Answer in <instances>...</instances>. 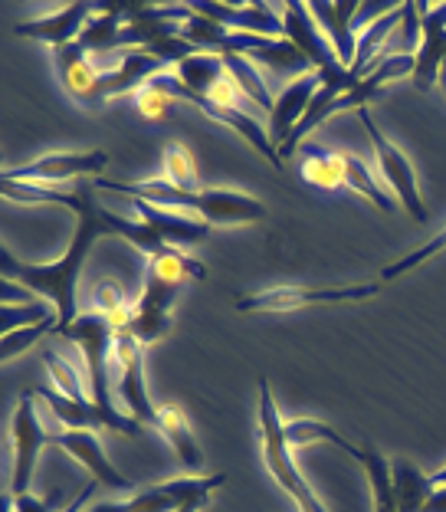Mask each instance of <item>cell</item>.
Masks as SVG:
<instances>
[{"instance_id": "cell-22", "label": "cell", "mask_w": 446, "mask_h": 512, "mask_svg": "<svg viewBox=\"0 0 446 512\" xmlns=\"http://www.w3.org/2000/svg\"><path fill=\"white\" fill-rule=\"evenodd\" d=\"M155 427L168 437V444L178 453L181 467L191 470V473H201L204 470V450H201V440H197L191 421H187L184 407L174 404V401H164L158 404V417H155Z\"/></svg>"}, {"instance_id": "cell-16", "label": "cell", "mask_w": 446, "mask_h": 512, "mask_svg": "<svg viewBox=\"0 0 446 512\" xmlns=\"http://www.w3.org/2000/svg\"><path fill=\"white\" fill-rule=\"evenodd\" d=\"M99 4H66L60 14H43V17H33V20H23L17 23V37H27V40H37L53 46V50H63V46L76 43L86 30V23L96 17Z\"/></svg>"}, {"instance_id": "cell-4", "label": "cell", "mask_w": 446, "mask_h": 512, "mask_svg": "<svg viewBox=\"0 0 446 512\" xmlns=\"http://www.w3.org/2000/svg\"><path fill=\"white\" fill-rule=\"evenodd\" d=\"M56 335H63L73 345L82 348V358H86V375H89V391L92 401H96L99 411L109 417V430L122 437H142V427L135 417H128L125 411H119L112 401V388H109V362L115 358V332L109 319H102L96 309L92 312H79L76 322H69L66 329H60Z\"/></svg>"}, {"instance_id": "cell-26", "label": "cell", "mask_w": 446, "mask_h": 512, "mask_svg": "<svg viewBox=\"0 0 446 512\" xmlns=\"http://www.w3.org/2000/svg\"><path fill=\"white\" fill-rule=\"evenodd\" d=\"M365 470L368 483H371V496H374V512H401L397 506V493H394V473H391V460L381 457L374 447H358L355 457Z\"/></svg>"}, {"instance_id": "cell-12", "label": "cell", "mask_w": 446, "mask_h": 512, "mask_svg": "<svg viewBox=\"0 0 446 512\" xmlns=\"http://www.w3.org/2000/svg\"><path fill=\"white\" fill-rule=\"evenodd\" d=\"M283 7V27H286V40L296 43L299 50L305 53V60L312 63V69L319 73V79H332V76H342L345 66L338 63V56L332 50V43L325 40V33L319 30V23H315L309 4H299V0H292V4H279Z\"/></svg>"}, {"instance_id": "cell-28", "label": "cell", "mask_w": 446, "mask_h": 512, "mask_svg": "<svg viewBox=\"0 0 446 512\" xmlns=\"http://www.w3.org/2000/svg\"><path fill=\"white\" fill-rule=\"evenodd\" d=\"M174 73H178L181 83L191 92H197V96H210V89L227 76V66H223V56L217 53H194L174 66Z\"/></svg>"}, {"instance_id": "cell-36", "label": "cell", "mask_w": 446, "mask_h": 512, "mask_svg": "<svg viewBox=\"0 0 446 512\" xmlns=\"http://www.w3.org/2000/svg\"><path fill=\"white\" fill-rule=\"evenodd\" d=\"M178 106L174 99H168V96H161V92H155V89H142L138 92V109H142V115L145 119H168V112Z\"/></svg>"}, {"instance_id": "cell-29", "label": "cell", "mask_w": 446, "mask_h": 512, "mask_svg": "<svg viewBox=\"0 0 446 512\" xmlns=\"http://www.w3.org/2000/svg\"><path fill=\"white\" fill-rule=\"evenodd\" d=\"M345 168H348V178H345V184L355 194H361V197H368V201L378 207V211H384V214H394L397 207V197L391 194V191H384L378 181H374V174L368 171V165L361 161L358 155H345Z\"/></svg>"}, {"instance_id": "cell-24", "label": "cell", "mask_w": 446, "mask_h": 512, "mask_svg": "<svg viewBox=\"0 0 446 512\" xmlns=\"http://www.w3.org/2000/svg\"><path fill=\"white\" fill-rule=\"evenodd\" d=\"M37 398L46 401V407L53 411L56 421L63 424V430H109V417H105L96 401H73L56 388H37Z\"/></svg>"}, {"instance_id": "cell-40", "label": "cell", "mask_w": 446, "mask_h": 512, "mask_svg": "<svg viewBox=\"0 0 446 512\" xmlns=\"http://www.w3.org/2000/svg\"><path fill=\"white\" fill-rule=\"evenodd\" d=\"M207 499H210V496H194V499H187V503H184V506H181L178 512H204Z\"/></svg>"}, {"instance_id": "cell-13", "label": "cell", "mask_w": 446, "mask_h": 512, "mask_svg": "<svg viewBox=\"0 0 446 512\" xmlns=\"http://www.w3.org/2000/svg\"><path fill=\"white\" fill-rule=\"evenodd\" d=\"M279 4H217V0H194L191 10L207 20L220 23L233 33H253V37H286L283 14L276 10Z\"/></svg>"}, {"instance_id": "cell-1", "label": "cell", "mask_w": 446, "mask_h": 512, "mask_svg": "<svg viewBox=\"0 0 446 512\" xmlns=\"http://www.w3.org/2000/svg\"><path fill=\"white\" fill-rule=\"evenodd\" d=\"M0 194H4L7 201H20V204H60L76 214L73 240H69V247L60 260L20 263L7 247L0 250V276L27 286L30 293H40L56 309V316H60V329H66V325L76 322L79 316L76 286H79L82 270H86L92 243L99 237H112V227H109V220H105V207L96 197V184H86V188H73V191H56L50 184L0 178Z\"/></svg>"}, {"instance_id": "cell-14", "label": "cell", "mask_w": 446, "mask_h": 512, "mask_svg": "<svg viewBox=\"0 0 446 512\" xmlns=\"http://www.w3.org/2000/svg\"><path fill=\"white\" fill-rule=\"evenodd\" d=\"M171 63H164L158 53L151 50H125L115 53V63L102 69L99 76V106L109 99L128 96V92H142L158 73H168Z\"/></svg>"}, {"instance_id": "cell-21", "label": "cell", "mask_w": 446, "mask_h": 512, "mask_svg": "<svg viewBox=\"0 0 446 512\" xmlns=\"http://www.w3.org/2000/svg\"><path fill=\"white\" fill-rule=\"evenodd\" d=\"M135 207V217H142L148 227H155L158 234L171 243V247H194V243H204L210 227L204 220H197L184 211H171V207H158V204H148V201H138V197H128Z\"/></svg>"}, {"instance_id": "cell-15", "label": "cell", "mask_w": 446, "mask_h": 512, "mask_svg": "<svg viewBox=\"0 0 446 512\" xmlns=\"http://www.w3.org/2000/svg\"><path fill=\"white\" fill-rule=\"evenodd\" d=\"M50 447H60L63 453H69L79 467H86L89 476L102 486H109L115 493H128L132 496V480H125V476L112 467V460L105 457V450L99 444V437L92 434V430H60V434L50 437Z\"/></svg>"}, {"instance_id": "cell-6", "label": "cell", "mask_w": 446, "mask_h": 512, "mask_svg": "<svg viewBox=\"0 0 446 512\" xmlns=\"http://www.w3.org/2000/svg\"><path fill=\"white\" fill-rule=\"evenodd\" d=\"M148 89H155L161 92V96H168L174 102H184V106H194V109H201L207 119H214L220 122L223 128H230V132H237L240 138H246L260 155L273 165L276 171H283V158H279V148L273 145V138H269V128H263V122L256 119L253 112H240V109H223L217 106V102H210L207 96H197V92H191L184 83H181V76L174 73V69H168V73H158L155 79L148 83Z\"/></svg>"}, {"instance_id": "cell-25", "label": "cell", "mask_w": 446, "mask_h": 512, "mask_svg": "<svg viewBox=\"0 0 446 512\" xmlns=\"http://www.w3.org/2000/svg\"><path fill=\"white\" fill-rule=\"evenodd\" d=\"M391 473H394V493H397V506H401V512H424L430 496L437 493L433 476L414 467L410 460H391Z\"/></svg>"}, {"instance_id": "cell-3", "label": "cell", "mask_w": 446, "mask_h": 512, "mask_svg": "<svg viewBox=\"0 0 446 512\" xmlns=\"http://www.w3.org/2000/svg\"><path fill=\"white\" fill-rule=\"evenodd\" d=\"M184 279H207L201 260L187 256L184 250H171L161 256H148L145 289L135 299L132 322L125 325L128 335H135L142 345H155L171 329V309L178 302Z\"/></svg>"}, {"instance_id": "cell-2", "label": "cell", "mask_w": 446, "mask_h": 512, "mask_svg": "<svg viewBox=\"0 0 446 512\" xmlns=\"http://www.w3.org/2000/svg\"><path fill=\"white\" fill-rule=\"evenodd\" d=\"M96 191H119L125 197H138V201L171 207V211L194 214L197 220H204L207 227H246V224H260L266 217V204L256 197L230 188H201V191H181L164 178H148V181H105L96 178Z\"/></svg>"}, {"instance_id": "cell-10", "label": "cell", "mask_w": 446, "mask_h": 512, "mask_svg": "<svg viewBox=\"0 0 446 512\" xmlns=\"http://www.w3.org/2000/svg\"><path fill=\"white\" fill-rule=\"evenodd\" d=\"M115 368H119V398L128 417L138 424H155L158 404L148 398L145 381V345L135 335L119 332L115 335Z\"/></svg>"}, {"instance_id": "cell-35", "label": "cell", "mask_w": 446, "mask_h": 512, "mask_svg": "<svg viewBox=\"0 0 446 512\" xmlns=\"http://www.w3.org/2000/svg\"><path fill=\"white\" fill-rule=\"evenodd\" d=\"M446 250V227L440 230L437 237H430L424 247H417V250H410V253H404L401 260H394V263H387L384 270H381V283H391V279H397V276H404V273H410V270H417L420 263H427V260H433L437 253H443Z\"/></svg>"}, {"instance_id": "cell-32", "label": "cell", "mask_w": 446, "mask_h": 512, "mask_svg": "<svg viewBox=\"0 0 446 512\" xmlns=\"http://www.w3.org/2000/svg\"><path fill=\"white\" fill-rule=\"evenodd\" d=\"M43 365L50 368V378H53L56 391H63L66 398H73V401H92L89 384H82L79 375H76V362H69V358L56 355V352L46 348V352H43Z\"/></svg>"}, {"instance_id": "cell-34", "label": "cell", "mask_w": 446, "mask_h": 512, "mask_svg": "<svg viewBox=\"0 0 446 512\" xmlns=\"http://www.w3.org/2000/svg\"><path fill=\"white\" fill-rule=\"evenodd\" d=\"M56 329H60V316L46 319V322H37V325H27V329H14V332H4V342H0V362H10L14 355H20L23 348L37 345L43 335H56Z\"/></svg>"}, {"instance_id": "cell-39", "label": "cell", "mask_w": 446, "mask_h": 512, "mask_svg": "<svg viewBox=\"0 0 446 512\" xmlns=\"http://www.w3.org/2000/svg\"><path fill=\"white\" fill-rule=\"evenodd\" d=\"M424 512H446V486H437V493L430 496V503Z\"/></svg>"}, {"instance_id": "cell-17", "label": "cell", "mask_w": 446, "mask_h": 512, "mask_svg": "<svg viewBox=\"0 0 446 512\" xmlns=\"http://www.w3.org/2000/svg\"><path fill=\"white\" fill-rule=\"evenodd\" d=\"M420 30H424V43H420L417 66H414V89L430 92L440 83V69L446 63V4H420Z\"/></svg>"}, {"instance_id": "cell-27", "label": "cell", "mask_w": 446, "mask_h": 512, "mask_svg": "<svg viewBox=\"0 0 446 512\" xmlns=\"http://www.w3.org/2000/svg\"><path fill=\"white\" fill-rule=\"evenodd\" d=\"M223 66H227L230 79L240 86L243 96L253 102V109L273 112L276 99H273V92L266 89V79H263V73H260V66L250 63V60H246V56H237V53L223 56Z\"/></svg>"}, {"instance_id": "cell-33", "label": "cell", "mask_w": 446, "mask_h": 512, "mask_svg": "<svg viewBox=\"0 0 446 512\" xmlns=\"http://www.w3.org/2000/svg\"><path fill=\"white\" fill-rule=\"evenodd\" d=\"M164 181H171L174 188H181V191H201L197 188V168H194L191 151L178 142H171L164 148Z\"/></svg>"}, {"instance_id": "cell-5", "label": "cell", "mask_w": 446, "mask_h": 512, "mask_svg": "<svg viewBox=\"0 0 446 512\" xmlns=\"http://www.w3.org/2000/svg\"><path fill=\"white\" fill-rule=\"evenodd\" d=\"M256 391H260V453H263V463H266L269 476L279 483V490L289 493V499L299 506V512H328L322 506V499L312 493V486L302 480L296 460H292V447H289V437H286V421H283V414H279V407H276L269 381L260 378Z\"/></svg>"}, {"instance_id": "cell-30", "label": "cell", "mask_w": 446, "mask_h": 512, "mask_svg": "<svg viewBox=\"0 0 446 512\" xmlns=\"http://www.w3.org/2000/svg\"><path fill=\"white\" fill-rule=\"evenodd\" d=\"M92 302H96V312H99L102 319H109V325H112L115 332H125V325L132 322L135 302H132V296H128L119 283H112V279H105V283L96 286Z\"/></svg>"}, {"instance_id": "cell-38", "label": "cell", "mask_w": 446, "mask_h": 512, "mask_svg": "<svg viewBox=\"0 0 446 512\" xmlns=\"http://www.w3.org/2000/svg\"><path fill=\"white\" fill-rule=\"evenodd\" d=\"M96 486H99L96 480H89V483H86V486H82V490H79V496L73 499V503H69V506H63L60 512H82V506H86L89 499L96 496Z\"/></svg>"}, {"instance_id": "cell-9", "label": "cell", "mask_w": 446, "mask_h": 512, "mask_svg": "<svg viewBox=\"0 0 446 512\" xmlns=\"http://www.w3.org/2000/svg\"><path fill=\"white\" fill-rule=\"evenodd\" d=\"M10 427H14L10 430V437H14V480H10V496H27L40 450L50 447V437L60 434V430H50L43 424V417L37 411V391H23Z\"/></svg>"}, {"instance_id": "cell-11", "label": "cell", "mask_w": 446, "mask_h": 512, "mask_svg": "<svg viewBox=\"0 0 446 512\" xmlns=\"http://www.w3.org/2000/svg\"><path fill=\"white\" fill-rule=\"evenodd\" d=\"M109 165V151H56V155H43L23 168H4L0 178L10 181H30V184H63L82 178V174H102Z\"/></svg>"}, {"instance_id": "cell-8", "label": "cell", "mask_w": 446, "mask_h": 512, "mask_svg": "<svg viewBox=\"0 0 446 512\" xmlns=\"http://www.w3.org/2000/svg\"><path fill=\"white\" fill-rule=\"evenodd\" d=\"M381 283H355V286H276L263 293H250L237 299V312H289L305 306H332V302H365L378 296Z\"/></svg>"}, {"instance_id": "cell-18", "label": "cell", "mask_w": 446, "mask_h": 512, "mask_svg": "<svg viewBox=\"0 0 446 512\" xmlns=\"http://www.w3.org/2000/svg\"><path fill=\"white\" fill-rule=\"evenodd\" d=\"M53 60H56V73H60V83L66 86L69 96H73L79 106L96 109L102 66L92 60V53L86 46L76 40V43L63 46V50H53Z\"/></svg>"}, {"instance_id": "cell-23", "label": "cell", "mask_w": 446, "mask_h": 512, "mask_svg": "<svg viewBox=\"0 0 446 512\" xmlns=\"http://www.w3.org/2000/svg\"><path fill=\"white\" fill-rule=\"evenodd\" d=\"M299 155H302V161H299L302 181L309 184V188H319V191L348 188V184H345L348 168H345L342 151H332V148H325L319 142H305Z\"/></svg>"}, {"instance_id": "cell-31", "label": "cell", "mask_w": 446, "mask_h": 512, "mask_svg": "<svg viewBox=\"0 0 446 512\" xmlns=\"http://www.w3.org/2000/svg\"><path fill=\"white\" fill-rule=\"evenodd\" d=\"M286 437H289V447H309V444H319V440H325V444H335L342 447L348 457H355V444L351 440H345L342 434H338L335 427H328L322 421H312V417H299V421H286Z\"/></svg>"}, {"instance_id": "cell-37", "label": "cell", "mask_w": 446, "mask_h": 512, "mask_svg": "<svg viewBox=\"0 0 446 512\" xmlns=\"http://www.w3.org/2000/svg\"><path fill=\"white\" fill-rule=\"evenodd\" d=\"M7 512H56L50 499H37V496H14L10 499V506Z\"/></svg>"}, {"instance_id": "cell-20", "label": "cell", "mask_w": 446, "mask_h": 512, "mask_svg": "<svg viewBox=\"0 0 446 512\" xmlns=\"http://www.w3.org/2000/svg\"><path fill=\"white\" fill-rule=\"evenodd\" d=\"M315 23L325 33V40L332 43V50L338 56V63L345 69H351L358 53V37H355V20L361 4L355 0H345V4H328V0H319V4H309Z\"/></svg>"}, {"instance_id": "cell-7", "label": "cell", "mask_w": 446, "mask_h": 512, "mask_svg": "<svg viewBox=\"0 0 446 512\" xmlns=\"http://www.w3.org/2000/svg\"><path fill=\"white\" fill-rule=\"evenodd\" d=\"M358 122L365 125V132L374 145V158H378V168H381V178L387 181V188L397 197V204L404 207V211L417 220V224H427V204L424 197H420V188H417V174H414V165L407 161V155L394 142H387V135L378 128V122L371 119L368 109L355 112Z\"/></svg>"}, {"instance_id": "cell-19", "label": "cell", "mask_w": 446, "mask_h": 512, "mask_svg": "<svg viewBox=\"0 0 446 512\" xmlns=\"http://www.w3.org/2000/svg\"><path fill=\"white\" fill-rule=\"evenodd\" d=\"M322 79L319 73H309L302 79H292L283 89H279L276 96V106L269 112V138H273V145H286V138L296 132L299 122L305 119V112H309V102L312 96L319 92Z\"/></svg>"}]
</instances>
